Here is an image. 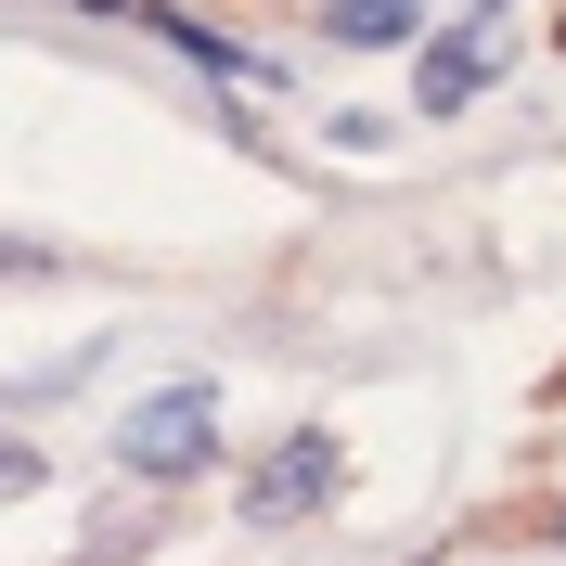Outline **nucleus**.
Listing matches in <instances>:
<instances>
[{
	"label": "nucleus",
	"mask_w": 566,
	"mask_h": 566,
	"mask_svg": "<svg viewBox=\"0 0 566 566\" xmlns=\"http://www.w3.org/2000/svg\"><path fill=\"white\" fill-rule=\"evenodd\" d=\"M116 463L155 476V490H168V476H207V463H219V387H155V399H129V412H116Z\"/></svg>",
	"instance_id": "obj_1"
},
{
	"label": "nucleus",
	"mask_w": 566,
	"mask_h": 566,
	"mask_svg": "<svg viewBox=\"0 0 566 566\" xmlns=\"http://www.w3.org/2000/svg\"><path fill=\"white\" fill-rule=\"evenodd\" d=\"M335 490H348V451H335L322 424H296L283 451H258V476H245V528H296V515H322Z\"/></svg>",
	"instance_id": "obj_2"
},
{
	"label": "nucleus",
	"mask_w": 566,
	"mask_h": 566,
	"mask_svg": "<svg viewBox=\"0 0 566 566\" xmlns=\"http://www.w3.org/2000/svg\"><path fill=\"white\" fill-rule=\"evenodd\" d=\"M515 65V39H502V13H463L451 39H424V77H412V116H463L490 77Z\"/></svg>",
	"instance_id": "obj_3"
},
{
	"label": "nucleus",
	"mask_w": 566,
	"mask_h": 566,
	"mask_svg": "<svg viewBox=\"0 0 566 566\" xmlns=\"http://www.w3.org/2000/svg\"><path fill=\"white\" fill-rule=\"evenodd\" d=\"M322 27L348 39V52H387V39L424 27V0H322Z\"/></svg>",
	"instance_id": "obj_4"
},
{
	"label": "nucleus",
	"mask_w": 566,
	"mask_h": 566,
	"mask_svg": "<svg viewBox=\"0 0 566 566\" xmlns=\"http://www.w3.org/2000/svg\"><path fill=\"white\" fill-rule=\"evenodd\" d=\"M39 490V451H27V438H0V502H27Z\"/></svg>",
	"instance_id": "obj_5"
},
{
	"label": "nucleus",
	"mask_w": 566,
	"mask_h": 566,
	"mask_svg": "<svg viewBox=\"0 0 566 566\" xmlns=\"http://www.w3.org/2000/svg\"><path fill=\"white\" fill-rule=\"evenodd\" d=\"M0 271H13V283H52V245H0Z\"/></svg>",
	"instance_id": "obj_6"
},
{
	"label": "nucleus",
	"mask_w": 566,
	"mask_h": 566,
	"mask_svg": "<svg viewBox=\"0 0 566 566\" xmlns=\"http://www.w3.org/2000/svg\"><path fill=\"white\" fill-rule=\"evenodd\" d=\"M463 13H502V0H463Z\"/></svg>",
	"instance_id": "obj_7"
},
{
	"label": "nucleus",
	"mask_w": 566,
	"mask_h": 566,
	"mask_svg": "<svg viewBox=\"0 0 566 566\" xmlns=\"http://www.w3.org/2000/svg\"><path fill=\"white\" fill-rule=\"evenodd\" d=\"M554 541H566V515H554Z\"/></svg>",
	"instance_id": "obj_8"
}]
</instances>
